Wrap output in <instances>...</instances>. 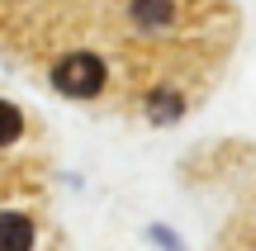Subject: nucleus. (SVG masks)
<instances>
[{"instance_id":"1","label":"nucleus","mask_w":256,"mask_h":251,"mask_svg":"<svg viewBox=\"0 0 256 251\" xmlns=\"http://www.w3.org/2000/svg\"><path fill=\"white\" fill-rule=\"evenodd\" d=\"M52 85L72 100H90V95L104 90V62L95 52H66L52 66Z\"/></svg>"},{"instance_id":"3","label":"nucleus","mask_w":256,"mask_h":251,"mask_svg":"<svg viewBox=\"0 0 256 251\" xmlns=\"http://www.w3.org/2000/svg\"><path fill=\"white\" fill-rule=\"evenodd\" d=\"M19 133H24V114H19L14 104L0 100V147H5V142H14Z\"/></svg>"},{"instance_id":"2","label":"nucleus","mask_w":256,"mask_h":251,"mask_svg":"<svg viewBox=\"0 0 256 251\" xmlns=\"http://www.w3.org/2000/svg\"><path fill=\"white\" fill-rule=\"evenodd\" d=\"M34 247V223L24 214H0V251H28Z\"/></svg>"}]
</instances>
